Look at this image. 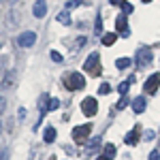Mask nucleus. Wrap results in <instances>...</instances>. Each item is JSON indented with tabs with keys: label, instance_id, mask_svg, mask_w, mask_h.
Returning <instances> with one entry per match:
<instances>
[{
	"label": "nucleus",
	"instance_id": "nucleus-1",
	"mask_svg": "<svg viewBox=\"0 0 160 160\" xmlns=\"http://www.w3.org/2000/svg\"><path fill=\"white\" fill-rule=\"evenodd\" d=\"M64 86L68 88V92H77V90L86 88V77L81 73H66L64 75Z\"/></svg>",
	"mask_w": 160,
	"mask_h": 160
},
{
	"label": "nucleus",
	"instance_id": "nucleus-2",
	"mask_svg": "<svg viewBox=\"0 0 160 160\" xmlns=\"http://www.w3.org/2000/svg\"><path fill=\"white\" fill-rule=\"evenodd\" d=\"M83 68H86L88 75H92V77H96V75L100 73V56L94 51V53H90L86 58V62H83Z\"/></svg>",
	"mask_w": 160,
	"mask_h": 160
},
{
	"label": "nucleus",
	"instance_id": "nucleus-3",
	"mask_svg": "<svg viewBox=\"0 0 160 160\" xmlns=\"http://www.w3.org/2000/svg\"><path fill=\"white\" fill-rule=\"evenodd\" d=\"M92 132V126L90 124H83V126H75L73 128V141L75 143H86L88 137Z\"/></svg>",
	"mask_w": 160,
	"mask_h": 160
},
{
	"label": "nucleus",
	"instance_id": "nucleus-4",
	"mask_svg": "<svg viewBox=\"0 0 160 160\" xmlns=\"http://www.w3.org/2000/svg\"><path fill=\"white\" fill-rule=\"evenodd\" d=\"M149 62H152V49L149 47H139L137 49V66L145 68V66H149Z\"/></svg>",
	"mask_w": 160,
	"mask_h": 160
},
{
	"label": "nucleus",
	"instance_id": "nucleus-5",
	"mask_svg": "<svg viewBox=\"0 0 160 160\" xmlns=\"http://www.w3.org/2000/svg\"><path fill=\"white\" fill-rule=\"evenodd\" d=\"M81 111H83V115H88V118H94L96 111H98V102H96V98L86 96L83 102H81Z\"/></svg>",
	"mask_w": 160,
	"mask_h": 160
},
{
	"label": "nucleus",
	"instance_id": "nucleus-6",
	"mask_svg": "<svg viewBox=\"0 0 160 160\" xmlns=\"http://www.w3.org/2000/svg\"><path fill=\"white\" fill-rule=\"evenodd\" d=\"M34 43H37V32H32V30L22 32V34L17 37V45H19V47H32Z\"/></svg>",
	"mask_w": 160,
	"mask_h": 160
},
{
	"label": "nucleus",
	"instance_id": "nucleus-7",
	"mask_svg": "<svg viewBox=\"0 0 160 160\" xmlns=\"http://www.w3.org/2000/svg\"><path fill=\"white\" fill-rule=\"evenodd\" d=\"M160 88V73H154L149 75V79L145 81V86H143V90L148 92V94H156Z\"/></svg>",
	"mask_w": 160,
	"mask_h": 160
},
{
	"label": "nucleus",
	"instance_id": "nucleus-8",
	"mask_svg": "<svg viewBox=\"0 0 160 160\" xmlns=\"http://www.w3.org/2000/svg\"><path fill=\"white\" fill-rule=\"evenodd\" d=\"M115 30H118L122 37H128V34H130V30H128V19H126L124 13H120L118 19H115Z\"/></svg>",
	"mask_w": 160,
	"mask_h": 160
},
{
	"label": "nucleus",
	"instance_id": "nucleus-9",
	"mask_svg": "<svg viewBox=\"0 0 160 160\" xmlns=\"http://www.w3.org/2000/svg\"><path fill=\"white\" fill-rule=\"evenodd\" d=\"M32 15L38 17V19H43V17L47 15V2H45V0H37L34 7H32Z\"/></svg>",
	"mask_w": 160,
	"mask_h": 160
},
{
	"label": "nucleus",
	"instance_id": "nucleus-10",
	"mask_svg": "<svg viewBox=\"0 0 160 160\" xmlns=\"http://www.w3.org/2000/svg\"><path fill=\"white\" fill-rule=\"evenodd\" d=\"M139 139H141V130H139V126H137V128H132L128 135L124 137V143L130 145V148H135L137 143H139Z\"/></svg>",
	"mask_w": 160,
	"mask_h": 160
},
{
	"label": "nucleus",
	"instance_id": "nucleus-11",
	"mask_svg": "<svg viewBox=\"0 0 160 160\" xmlns=\"http://www.w3.org/2000/svg\"><path fill=\"white\" fill-rule=\"evenodd\" d=\"M15 77H17V75L13 73V71H7V73H4V77H2V81H0L2 90H11V88L15 86Z\"/></svg>",
	"mask_w": 160,
	"mask_h": 160
},
{
	"label": "nucleus",
	"instance_id": "nucleus-12",
	"mask_svg": "<svg viewBox=\"0 0 160 160\" xmlns=\"http://www.w3.org/2000/svg\"><path fill=\"white\" fill-rule=\"evenodd\" d=\"M56 19H58V24H62V26H71L73 24V17H71V11H68V9L60 11L58 15H56Z\"/></svg>",
	"mask_w": 160,
	"mask_h": 160
},
{
	"label": "nucleus",
	"instance_id": "nucleus-13",
	"mask_svg": "<svg viewBox=\"0 0 160 160\" xmlns=\"http://www.w3.org/2000/svg\"><path fill=\"white\" fill-rule=\"evenodd\" d=\"M145 107H148L145 96H137V98L132 100V111H135V113H143V111H145Z\"/></svg>",
	"mask_w": 160,
	"mask_h": 160
},
{
	"label": "nucleus",
	"instance_id": "nucleus-14",
	"mask_svg": "<svg viewBox=\"0 0 160 160\" xmlns=\"http://www.w3.org/2000/svg\"><path fill=\"white\" fill-rule=\"evenodd\" d=\"M100 156H102L105 160H113V158H115V145H113V143H105Z\"/></svg>",
	"mask_w": 160,
	"mask_h": 160
},
{
	"label": "nucleus",
	"instance_id": "nucleus-15",
	"mask_svg": "<svg viewBox=\"0 0 160 160\" xmlns=\"http://www.w3.org/2000/svg\"><path fill=\"white\" fill-rule=\"evenodd\" d=\"M56 137H58L56 128H53V126H47V128H45V132H43V141H45V143H53V141H56Z\"/></svg>",
	"mask_w": 160,
	"mask_h": 160
},
{
	"label": "nucleus",
	"instance_id": "nucleus-16",
	"mask_svg": "<svg viewBox=\"0 0 160 160\" xmlns=\"http://www.w3.org/2000/svg\"><path fill=\"white\" fill-rule=\"evenodd\" d=\"M100 141H102V137H94L92 141H88V148H86V152H88V154H92L94 149H98Z\"/></svg>",
	"mask_w": 160,
	"mask_h": 160
},
{
	"label": "nucleus",
	"instance_id": "nucleus-17",
	"mask_svg": "<svg viewBox=\"0 0 160 160\" xmlns=\"http://www.w3.org/2000/svg\"><path fill=\"white\" fill-rule=\"evenodd\" d=\"M115 41H118V34H113V32H109V34H102V45H107V47H111Z\"/></svg>",
	"mask_w": 160,
	"mask_h": 160
},
{
	"label": "nucleus",
	"instance_id": "nucleus-18",
	"mask_svg": "<svg viewBox=\"0 0 160 160\" xmlns=\"http://www.w3.org/2000/svg\"><path fill=\"white\" fill-rule=\"evenodd\" d=\"M130 64H132V60H130V58H118V60H115V66H118L120 71H124V68H128Z\"/></svg>",
	"mask_w": 160,
	"mask_h": 160
},
{
	"label": "nucleus",
	"instance_id": "nucleus-19",
	"mask_svg": "<svg viewBox=\"0 0 160 160\" xmlns=\"http://www.w3.org/2000/svg\"><path fill=\"white\" fill-rule=\"evenodd\" d=\"M58 107H60V100H58V98H49V100H47V109H45V111H56Z\"/></svg>",
	"mask_w": 160,
	"mask_h": 160
},
{
	"label": "nucleus",
	"instance_id": "nucleus-20",
	"mask_svg": "<svg viewBox=\"0 0 160 160\" xmlns=\"http://www.w3.org/2000/svg\"><path fill=\"white\" fill-rule=\"evenodd\" d=\"M128 88H130V81H122V83L118 86V92H120L122 96H126V92H128Z\"/></svg>",
	"mask_w": 160,
	"mask_h": 160
},
{
	"label": "nucleus",
	"instance_id": "nucleus-21",
	"mask_svg": "<svg viewBox=\"0 0 160 160\" xmlns=\"http://www.w3.org/2000/svg\"><path fill=\"white\" fill-rule=\"evenodd\" d=\"M132 11H135V7H132L130 2H122V13L124 15H130Z\"/></svg>",
	"mask_w": 160,
	"mask_h": 160
},
{
	"label": "nucleus",
	"instance_id": "nucleus-22",
	"mask_svg": "<svg viewBox=\"0 0 160 160\" xmlns=\"http://www.w3.org/2000/svg\"><path fill=\"white\" fill-rule=\"evenodd\" d=\"M49 58H51L53 62H58V64H60V62L64 60V58H62V53H60V51H49Z\"/></svg>",
	"mask_w": 160,
	"mask_h": 160
},
{
	"label": "nucleus",
	"instance_id": "nucleus-23",
	"mask_svg": "<svg viewBox=\"0 0 160 160\" xmlns=\"http://www.w3.org/2000/svg\"><path fill=\"white\" fill-rule=\"evenodd\" d=\"M77 7H81V0H66V9L71 11V9H77Z\"/></svg>",
	"mask_w": 160,
	"mask_h": 160
},
{
	"label": "nucleus",
	"instance_id": "nucleus-24",
	"mask_svg": "<svg viewBox=\"0 0 160 160\" xmlns=\"http://www.w3.org/2000/svg\"><path fill=\"white\" fill-rule=\"evenodd\" d=\"M98 92H100V94H109V92H111V86H109V83H107V81H105V83H100Z\"/></svg>",
	"mask_w": 160,
	"mask_h": 160
},
{
	"label": "nucleus",
	"instance_id": "nucleus-25",
	"mask_svg": "<svg viewBox=\"0 0 160 160\" xmlns=\"http://www.w3.org/2000/svg\"><path fill=\"white\" fill-rule=\"evenodd\" d=\"M94 28H96V34H100V30H102V17H100V13L96 15V26Z\"/></svg>",
	"mask_w": 160,
	"mask_h": 160
},
{
	"label": "nucleus",
	"instance_id": "nucleus-26",
	"mask_svg": "<svg viewBox=\"0 0 160 160\" xmlns=\"http://www.w3.org/2000/svg\"><path fill=\"white\" fill-rule=\"evenodd\" d=\"M7 73V60H0V77H4Z\"/></svg>",
	"mask_w": 160,
	"mask_h": 160
},
{
	"label": "nucleus",
	"instance_id": "nucleus-27",
	"mask_svg": "<svg viewBox=\"0 0 160 160\" xmlns=\"http://www.w3.org/2000/svg\"><path fill=\"white\" fill-rule=\"evenodd\" d=\"M126 105H128V100H126V96H122V100H120V102L115 105V109H124Z\"/></svg>",
	"mask_w": 160,
	"mask_h": 160
},
{
	"label": "nucleus",
	"instance_id": "nucleus-28",
	"mask_svg": "<svg viewBox=\"0 0 160 160\" xmlns=\"http://www.w3.org/2000/svg\"><path fill=\"white\" fill-rule=\"evenodd\" d=\"M149 160H160V152L158 149H154V152L149 154Z\"/></svg>",
	"mask_w": 160,
	"mask_h": 160
},
{
	"label": "nucleus",
	"instance_id": "nucleus-29",
	"mask_svg": "<svg viewBox=\"0 0 160 160\" xmlns=\"http://www.w3.org/2000/svg\"><path fill=\"white\" fill-rule=\"evenodd\" d=\"M143 139H145V141H152V139H154V130H148V132L143 135Z\"/></svg>",
	"mask_w": 160,
	"mask_h": 160
},
{
	"label": "nucleus",
	"instance_id": "nucleus-30",
	"mask_svg": "<svg viewBox=\"0 0 160 160\" xmlns=\"http://www.w3.org/2000/svg\"><path fill=\"white\" fill-rule=\"evenodd\" d=\"M4 107H7V98H0V113L4 111Z\"/></svg>",
	"mask_w": 160,
	"mask_h": 160
},
{
	"label": "nucleus",
	"instance_id": "nucleus-31",
	"mask_svg": "<svg viewBox=\"0 0 160 160\" xmlns=\"http://www.w3.org/2000/svg\"><path fill=\"white\" fill-rule=\"evenodd\" d=\"M111 4H120V2H124V0H109Z\"/></svg>",
	"mask_w": 160,
	"mask_h": 160
},
{
	"label": "nucleus",
	"instance_id": "nucleus-32",
	"mask_svg": "<svg viewBox=\"0 0 160 160\" xmlns=\"http://www.w3.org/2000/svg\"><path fill=\"white\" fill-rule=\"evenodd\" d=\"M96 160H105V158H102V156H98V158H96Z\"/></svg>",
	"mask_w": 160,
	"mask_h": 160
},
{
	"label": "nucleus",
	"instance_id": "nucleus-33",
	"mask_svg": "<svg viewBox=\"0 0 160 160\" xmlns=\"http://www.w3.org/2000/svg\"><path fill=\"white\" fill-rule=\"evenodd\" d=\"M0 49H2V41H0Z\"/></svg>",
	"mask_w": 160,
	"mask_h": 160
},
{
	"label": "nucleus",
	"instance_id": "nucleus-34",
	"mask_svg": "<svg viewBox=\"0 0 160 160\" xmlns=\"http://www.w3.org/2000/svg\"><path fill=\"white\" fill-rule=\"evenodd\" d=\"M0 132H2V124H0Z\"/></svg>",
	"mask_w": 160,
	"mask_h": 160
},
{
	"label": "nucleus",
	"instance_id": "nucleus-35",
	"mask_svg": "<svg viewBox=\"0 0 160 160\" xmlns=\"http://www.w3.org/2000/svg\"><path fill=\"white\" fill-rule=\"evenodd\" d=\"M143 2H149V0H143Z\"/></svg>",
	"mask_w": 160,
	"mask_h": 160
},
{
	"label": "nucleus",
	"instance_id": "nucleus-36",
	"mask_svg": "<svg viewBox=\"0 0 160 160\" xmlns=\"http://www.w3.org/2000/svg\"><path fill=\"white\" fill-rule=\"evenodd\" d=\"M11 2H17V0H11Z\"/></svg>",
	"mask_w": 160,
	"mask_h": 160
}]
</instances>
